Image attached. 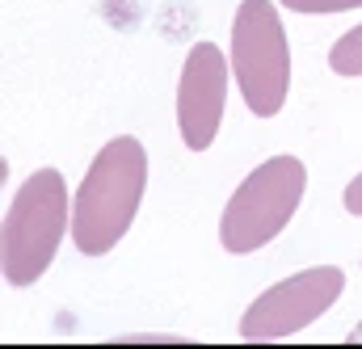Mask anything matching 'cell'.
<instances>
[{"label": "cell", "instance_id": "3957f363", "mask_svg": "<svg viewBox=\"0 0 362 349\" xmlns=\"http://www.w3.org/2000/svg\"><path fill=\"white\" fill-rule=\"evenodd\" d=\"M308 189V169L295 156H270L266 165H257L253 173L236 185V194L223 206L219 219V240L228 253L245 257L266 249L274 236L291 223V215L299 211Z\"/></svg>", "mask_w": 362, "mask_h": 349}, {"label": "cell", "instance_id": "9c48e42d", "mask_svg": "<svg viewBox=\"0 0 362 349\" xmlns=\"http://www.w3.org/2000/svg\"><path fill=\"white\" fill-rule=\"evenodd\" d=\"M341 202H346V211L350 215H362V173L346 185V194H341Z\"/></svg>", "mask_w": 362, "mask_h": 349}, {"label": "cell", "instance_id": "7a4b0ae2", "mask_svg": "<svg viewBox=\"0 0 362 349\" xmlns=\"http://www.w3.org/2000/svg\"><path fill=\"white\" fill-rule=\"evenodd\" d=\"M72 232V202L64 189L59 169H38L21 181L13 194L4 223H0V273L8 286H34L47 265L55 261V249Z\"/></svg>", "mask_w": 362, "mask_h": 349}, {"label": "cell", "instance_id": "6da1fadb", "mask_svg": "<svg viewBox=\"0 0 362 349\" xmlns=\"http://www.w3.org/2000/svg\"><path fill=\"white\" fill-rule=\"evenodd\" d=\"M148 189V152L139 139L118 135L93 156L89 173L72 198V244L85 257H105L127 227Z\"/></svg>", "mask_w": 362, "mask_h": 349}, {"label": "cell", "instance_id": "8992f818", "mask_svg": "<svg viewBox=\"0 0 362 349\" xmlns=\"http://www.w3.org/2000/svg\"><path fill=\"white\" fill-rule=\"evenodd\" d=\"M228 76L232 68L223 64V51L215 42L189 47L177 81V131L189 152H206L215 143L228 110Z\"/></svg>", "mask_w": 362, "mask_h": 349}, {"label": "cell", "instance_id": "52a82bcc", "mask_svg": "<svg viewBox=\"0 0 362 349\" xmlns=\"http://www.w3.org/2000/svg\"><path fill=\"white\" fill-rule=\"evenodd\" d=\"M329 68H333L337 76H362V25L346 30V34L333 42V51H329Z\"/></svg>", "mask_w": 362, "mask_h": 349}, {"label": "cell", "instance_id": "ba28073f", "mask_svg": "<svg viewBox=\"0 0 362 349\" xmlns=\"http://www.w3.org/2000/svg\"><path fill=\"white\" fill-rule=\"evenodd\" d=\"M291 13H346V8H362V0H282Z\"/></svg>", "mask_w": 362, "mask_h": 349}, {"label": "cell", "instance_id": "5b68a950", "mask_svg": "<svg viewBox=\"0 0 362 349\" xmlns=\"http://www.w3.org/2000/svg\"><path fill=\"white\" fill-rule=\"evenodd\" d=\"M341 286H346V273L337 265H316V269H303V273L274 282L240 316V337L266 345V341H282V337L308 329L312 320H320L337 303Z\"/></svg>", "mask_w": 362, "mask_h": 349}, {"label": "cell", "instance_id": "277c9868", "mask_svg": "<svg viewBox=\"0 0 362 349\" xmlns=\"http://www.w3.org/2000/svg\"><path fill=\"white\" fill-rule=\"evenodd\" d=\"M232 76L249 114L274 118L291 88V47L270 0H240L232 21Z\"/></svg>", "mask_w": 362, "mask_h": 349}, {"label": "cell", "instance_id": "30bf717a", "mask_svg": "<svg viewBox=\"0 0 362 349\" xmlns=\"http://www.w3.org/2000/svg\"><path fill=\"white\" fill-rule=\"evenodd\" d=\"M346 341H350V345H362V320L350 329V333H346Z\"/></svg>", "mask_w": 362, "mask_h": 349}]
</instances>
